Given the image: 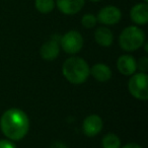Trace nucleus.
<instances>
[{"mask_svg": "<svg viewBox=\"0 0 148 148\" xmlns=\"http://www.w3.org/2000/svg\"><path fill=\"white\" fill-rule=\"evenodd\" d=\"M0 129L2 133L12 141H19L27 134L29 120L23 111L16 108L7 110L0 119Z\"/></svg>", "mask_w": 148, "mask_h": 148, "instance_id": "nucleus-1", "label": "nucleus"}, {"mask_svg": "<svg viewBox=\"0 0 148 148\" xmlns=\"http://www.w3.org/2000/svg\"><path fill=\"white\" fill-rule=\"evenodd\" d=\"M62 73L72 84L85 82L90 75V68L87 62L80 57H70L63 63Z\"/></svg>", "mask_w": 148, "mask_h": 148, "instance_id": "nucleus-2", "label": "nucleus"}, {"mask_svg": "<svg viewBox=\"0 0 148 148\" xmlns=\"http://www.w3.org/2000/svg\"><path fill=\"white\" fill-rule=\"evenodd\" d=\"M145 43V33L138 25H129L119 36L120 47L126 52L140 49Z\"/></svg>", "mask_w": 148, "mask_h": 148, "instance_id": "nucleus-3", "label": "nucleus"}, {"mask_svg": "<svg viewBox=\"0 0 148 148\" xmlns=\"http://www.w3.org/2000/svg\"><path fill=\"white\" fill-rule=\"evenodd\" d=\"M129 92L135 99L146 101L148 99V76L145 72L134 73L128 82Z\"/></svg>", "mask_w": 148, "mask_h": 148, "instance_id": "nucleus-4", "label": "nucleus"}, {"mask_svg": "<svg viewBox=\"0 0 148 148\" xmlns=\"http://www.w3.org/2000/svg\"><path fill=\"white\" fill-rule=\"evenodd\" d=\"M60 45L63 51L70 55L77 54L83 47V38L78 31H69L60 38Z\"/></svg>", "mask_w": 148, "mask_h": 148, "instance_id": "nucleus-5", "label": "nucleus"}, {"mask_svg": "<svg viewBox=\"0 0 148 148\" xmlns=\"http://www.w3.org/2000/svg\"><path fill=\"white\" fill-rule=\"evenodd\" d=\"M122 18V11L116 5H106L101 7L97 12V23L109 27V25H115L120 23Z\"/></svg>", "mask_w": 148, "mask_h": 148, "instance_id": "nucleus-6", "label": "nucleus"}, {"mask_svg": "<svg viewBox=\"0 0 148 148\" xmlns=\"http://www.w3.org/2000/svg\"><path fill=\"white\" fill-rule=\"evenodd\" d=\"M56 7L65 15H74L80 12L85 0H55Z\"/></svg>", "mask_w": 148, "mask_h": 148, "instance_id": "nucleus-7", "label": "nucleus"}, {"mask_svg": "<svg viewBox=\"0 0 148 148\" xmlns=\"http://www.w3.org/2000/svg\"><path fill=\"white\" fill-rule=\"evenodd\" d=\"M82 129L86 136L95 137L103 129V120L99 115L87 116L83 121Z\"/></svg>", "mask_w": 148, "mask_h": 148, "instance_id": "nucleus-8", "label": "nucleus"}, {"mask_svg": "<svg viewBox=\"0 0 148 148\" xmlns=\"http://www.w3.org/2000/svg\"><path fill=\"white\" fill-rule=\"evenodd\" d=\"M59 41L60 39H56L53 37L49 41L45 42L42 45L40 49V54L41 57L46 61H53L59 56L60 53V47H59Z\"/></svg>", "mask_w": 148, "mask_h": 148, "instance_id": "nucleus-9", "label": "nucleus"}, {"mask_svg": "<svg viewBox=\"0 0 148 148\" xmlns=\"http://www.w3.org/2000/svg\"><path fill=\"white\" fill-rule=\"evenodd\" d=\"M130 18L136 25H145L148 23V4L139 2L133 5L130 10Z\"/></svg>", "mask_w": 148, "mask_h": 148, "instance_id": "nucleus-10", "label": "nucleus"}, {"mask_svg": "<svg viewBox=\"0 0 148 148\" xmlns=\"http://www.w3.org/2000/svg\"><path fill=\"white\" fill-rule=\"evenodd\" d=\"M117 68L121 74L130 76V75H133L137 70V62L133 56L128 54L122 55L117 61Z\"/></svg>", "mask_w": 148, "mask_h": 148, "instance_id": "nucleus-11", "label": "nucleus"}, {"mask_svg": "<svg viewBox=\"0 0 148 148\" xmlns=\"http://www.w3.org/2000/svg\"><path fill=\"white\" fill-rule=\"evenodd\" d=\"M95 40L101 47H110L114 42V34L108 27L103 25L95 29Z\"/></svg>", "mask_w": 148, "mask_h": 148, "instance_id": "nucleus-12", "label": "nucleus"}, {"mask_svg": "<svg viewBox=\"0 0 148 148\" xmlns=\"http://www.w3.org/2000/svg\"><path fill=\"white\" fill-rule=\"evenodd\" d=\"M90 74L95 80L99 82H107L112 77V70L106 64L97 63L90 69Z\"/></svg>", "mask_w": 148, "mask_h": 148, "instance_id": "nucleus-13", "label": "nucleus"}, {"mask_svg": "<svg viewBox=\"0 0 148 148\" xmlns=\"http://www.w3.org/2000/svg\"><path fill=\"white\" fill-rule=\"evenodd\" d=\"M55 0H35V8L42 14H48L55 9Z\"/></svg>", "mask_w": 148, "mask_h": 148, "instance_id": "nucleus-14", "label": "nucleus"}, {"mask_svg": "<svg viewBox=\"0 0 148 148\" xmlns=\"http://www.w3.org/2000/svg\"><path fill=\"white\" fill-rule=\"evenodd\" d=\"M101 144L103 148H121V140L113 133H108L107 135L103 136Z\"/></svg>", "mask_w": 148, "mask_h": 148, "instance_id": "nucleus-15", "label": "nucleus"}, {"mask_svg": "<svg viewBox=\"0 0 148 148\" xmlns=\"http://www.w3.org/2000/svg\"><path fill=\"white\" fill-rule=\"evenodd\" d=\"M97 15L92 14V13H85L81 17V25L85 29H93L97 25Z\"/></svg>", "mask_w": 148, "mask_h": 148, "instance_id": "nucleus-16", "label": "nucleus"}, {"mask_svg": "<svg viewBox=\"0 0 148 148\" xmlns=\"http://www.w3.org/2000/svg\"><path fill=\"white\" fill-rule=\"evenodd\" d=\"M137 68H139L141 70V72H145L148 69V58L147 57H142L141 59H139L137 63Z\"/></svg>", "mask_w": 148, "mask_h": 148, "instance_id": "nucleus-17", "label": "nucleus"}, {"mask_svg": "<svg viewBox=\"0 0 148 148\" xmlns=\"http://www.w3.org/2000/svg\"><path fill=\"white\" fill-rule=\"evenodd\" d=\"M0 148H16L10 140H0Z\"/></svg>", "mask_w": 148, "mask_h": 148, "instance_id": "nucleus-18", "label": "nucleus"}, {"mask_svg": "<svg viewBox=\"0 0 148 148\" xmlns=\"http://www.w3.org/2000/svg\"><path fill=\"white\" fill-rule=\"evenodd\" d=\"M51 148H67V146L64 143H62V142H54L52 144Z\"/></svg>", "mask_w": 148, "mask_h": 148, "instance_id": "nucleus-19", "label": "nucleus"}, {"mask_svg": "<svg viewBox=\"0 0 148 148\" xmlns=\"http://www.w3.org/2000/svg\"><path fill=\"white\" fill-rule=\"evenodd\" d=\"M122 148H142V147L136 143H128L125 146H123Z\"/></svg>", "mask_w": 148, "mask_h": 148, "instance_id": "nucleus-20", "label": "nucleus"}, {"mask_svg": "<svg viewBox=\"0 0 148 148\" xmlns=\"http://www.w3.org/2000/svg\"><path fill=\"white\" fill-rule=\"evenodd\" d=\"M89 1L93 3H97V2H99V1H101V0H89Z\"/></svg>", "mask_w": 148, "mask_h": 148, "instance_id": "nucleus-21", "label": "nucleus"}, {"mask_svg": "<svg viewBox=\"0 0 148 148\" xmlns=\"http://www.w3.org/2000/svg\"><path fill=\"white\" fill-rule=\"evenodd\" d=\"M143 2H146V3H147V2H148V0H143Z\"/></svg>", "mask_w": 148, "mask_h": 148, "instance_id": "nucleus-22", "label": "nucleus"}]
</instances>
